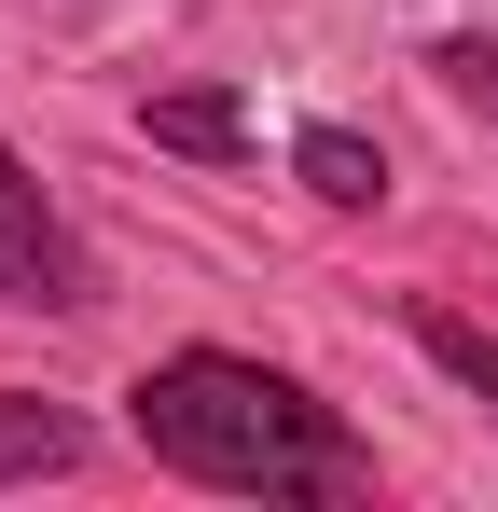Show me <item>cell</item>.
<instances>
[{
	"label": "cell",
	"mask_w": 498,
	"mask_h": 512,
	"mask_svg": "<svg viewBox=\"0 0 498 512\" xmlns=\"http://www.w3.org/2000/svg\"><path fill=\"white\" fill-rule=\"evenodd\" d=\"M125 429L153 443V471L222 485V499H263V512H319V499H360L374 485V443L332 416L305 374L236 360V346H166L153 374L125 388Z\"/></svg>",
	"instance_id": "1"
},
{
	"label": "cell",
	"mask_w": 498,
	"mask_h": 512,
	"mask_svg": "<svg viewBox=\"0 0 498 512\" xmlns=\"http://www.w3.org/2000/svg\"><path fill=\"white\" fill-rule=\"evenodd\" d=\"M0 305H42V319L97 305V250L70 236V208L42 194V167H14V153H0Z\"/></svg>",
	"instance_id": "2"
},
{
	"label": "cell",
	"mask_w": 498,
	"mask_h": 512,
	"mask_svg": "<svg viewBox=\"0 0 498 512\" xmlns=\"http://www.w3.org/2000/svg\"><path fill=\"white\" fill-rule=\"evenodd\" d=\"M42 471H83V416H70V402L0 388V485H42Z\"/></svg>",
	"instance_id": "3"
},
{
	"label": "cell",
	"mask_w": 498,
	"mask_h": 512,
	"mask_svg": "<svg viewBox=\"0 0 498 512\" xmlns=\"http://www.w3.org/2000/svg\"><path fill=\"white\" fill-rule=\"evenodd\" d=\"M291 167H305L319 208H388V153H374L360 125H305V139H291Z\"/></svg>",
	"instance_id": "4"
},
{
	"label": "cell",
	"mask_w": 498,
	"mask_h": 512,
	"mask_svg": "<svg viewBox=\"0 0 498 512\" xmlns=\"http://www.w3.org/2000/svg\"><path fill=\"white\" fill-rule=\"evenodd\" d=\"M166 153H249V97H222V84H194V97H153L139 111Z\"/></svg>",
	"instance_id": "5"
},
{
	"label": "cell",
	"mask_w": 498,
	"mask_h": 512,
	"mask_svg": "<svg viewBox=\"0 0 498 512\" xmlns=\"http://www.w3.org/2000/svg\"><path fill=\"white\" fill-rule=\"evenodd\" d=\"M415 346H429V360H443L471 402H498V333H485V319H457V305H415Z\"/></svg>",
	"instance_id": "6"
},
{
	"label": "cell",
	"mask_w": 498,
	"mask_h": 512,
	"mask_svg": "<svg viewBox=\"0 0 498 512\" xmlns=\"http://www.w3.org/2000/svg\"><path fill=\"white\" fill-rule=\"evenodd\" d=\"M429 70H443V97H457V111H485V125H498V42H485V28L429 42Z\"/></svg>",
	"instance_id": "7"
}]
</instances>
